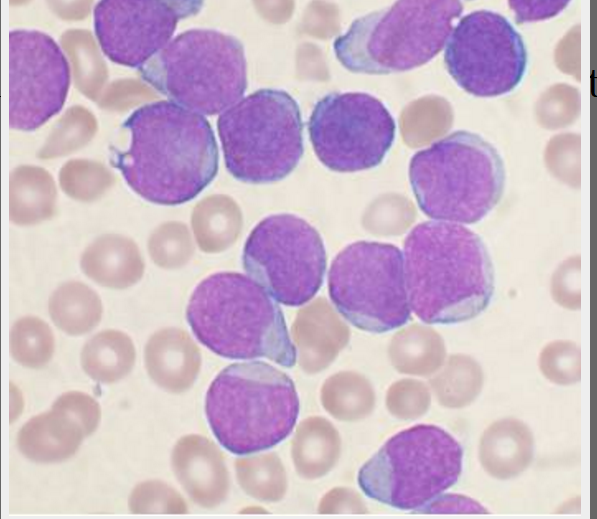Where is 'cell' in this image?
Returning a JSON list of instances; mask_svg holds the SVG:
<instances>
[{
    "label": "cell",
    "mask_w": 597,
    "mask_h": 519,
    "mask_svg": "<svg viewBox=\"0 0 597 519\" xmlns=\"http://www.w3.org/2000/svg\"><path fill=\"white\" fill-rule=\"evenodd\" d=\"M121 128L129 135V145L125 150L110 148L111 165L151 203H186L217 175L218 145L201 114L159 100L134 110Z\"/></svg>",
    "instance_id": "6da1fadb"
},
{
    "label": "cell",
    "mask_w": 597,
    "mask_h": 519,
    "mask_svg": "<svg viewBox=\"0 0 597 519\" xmlns=\"http://www.w3.org/2000/svg\"><path fill=\"white\" fill-rule=\"evenodd\" d=\"M409 305L427 324H454L478 316L489 305L495 274L478 234L453 222L426 221L404 241Z\"/></svg>",
    "instance_id": "7a4b0ae2"
},
{
    "label": "cell",
    "mask_w": 597,
    "mask_h": 519,
    "mask_svg": "<svg viewBox=\"0 0 597 519\" xmlns=\"http://www.w3.org/2000/svg\"><path fill=\"white\" fill-rule=\"evenodd\" d=\"M186 319L197 340L221 357L267 358L286 368L296 363L278 302L249 276L218 272L203 279L190 296Z\"/></svg>",
    "instance_id": "3957f363"
},
{
    "label": "cell",
    "mask_w": 597,
    "mask_h": 519,
    "mask_svg": "<svg viewBox=\"0 0 597 519\" xmlns=\"http://www.w3.org/2000/svg\"><path fill=\"white\" fill-rule=\"evenodd\" d=\"M504 162L480 135L455 131L416 152L409 181L420 210L437 221L474 224L500 201Z\"/></svg>",
    "instance_id": "277c9868"
},
{
    "label": "cell",
    "mask_w": 597,
    "mask_h": 519,
    "mask_svg": "<svg viewBox=\"0 0 597 519\" xmlns=\"http://www.w3.org/2000/svg\"><path fill=\"white\" fill-rule=\"evenodd\" d=\"M300 404L292 379L263 361L231 364L211 382L205 414L218 442L246 455L269 449L293 430Z\"/></svg>",
    "instance_id": "5b68a950"
},
{
    "label": "cell",
    "mask_w": 597,
    "mask_h": 519,
    "mask_svg": "<svg viewBox=\"0 0 597 519\" xmlns=\"http://www.w3.org/2000/svg\"><path fill=\"white\" fill-rule=\"evenodd\" d=\"M463 12L455 0H401L355 19L333 42L347 70L390 74L422 66L446 45Z\"/></svg>",
    "instance_id": "8992f818"
},
{
    "label": "cell",
    "mask_w": 597,
    "mask_h": 519,
    "mask_svg": "<svg viewBox=\"0 0 597 519\" xmlns=\"http://www.w3.org/2000/svg\"><path fill=\"white\" fill-rule=\"evenodd\" d=\"M139 72L168 100L203 116L221 114L247 88L242 43L215 29L192 28L178 34Z\"/></svg>",
    "instance_id": "52a82bcc"
},
{
    "label": "cell",
    "mask_w": 597,
    "mask_h": 519,
    "mask_svg": "<svg viewBox=\"0 0 597 519\" xmlns=\"http://www.w3.org/2000/svg\"><path fill=\"white\" fill-rule=\"evenodd\" d=\"M217 130L225 167L241 182L282 180L304 152L299 105L281 89L262 88L241 98L219 115Z\"/></svg>",
    "instance_id": "ba28073f"
},
{
    "label": "cell",
    "mask_w": 597,
    "mask_h": 519,
    "mask_svg": "<svg viewBox=\"0 0 597 519\" xmlns=\"http://www.w3.org/2000/svg\"><path fill=\"white\" fill-rule=\"evenodd\" d=\"M463 449L444 429L420 424L390 437L360 468L366 496L400 510L420 511L453 486Z\"/></svg>",
    "instance_id": "9c48e42d"
},
{
    "label": "cell",
    "mask_w": 597,
    "mask_h": 519,
    "mask_svg": "<svg viewBox=\"0 0 597 519\" xmlns=\"http://www.w3.org/2000/svg\"><path fill=\"white\" fill-rule=\"evenodd\" d=\"M327 283L336 310L361 330L384 333L410 319L403 254L392 244H349L333 259Z\"/></svg>",
    "instance_id": "30bf717a"
},
{
    "label": "cell",
    "mask_w": 597,
    "mask_h": 519,
    "mask_svg": "<svg viewBox=\"0 0 597 519\" xmlns=\"http://www.w3.org/2000/svg\"><path fill=\"white\" fill-rule=\"evenodd\" d=\"M245 272L279 303L298 307L321 288L327 258L323 240L306 220L288 213L262 219L247 237Z\"/></svg>",
    "instance_id": "8fae6325"
},
{
    "label": "cell",
    "mask_w": 597,
    "mask_h": 519,
    "mask_svg": "<svg viewBox=\"0 0 597 519\" xmlns=\"http://www.w3.org/2000/svg\"><path fill=\"white\" fill-rule=\"evenodd\" d=\"M309 139L328 169L350 173L378 166L395 140L396 123L386 106L364 92H332L315 104Z\"/></svg>",
    "instance_id": "7c38bea8"
},
{
    "label": "cell",
    "mask_w": 597,
    "mask_h": 519,
    "mask_svg": "<svg viewBox=\"0 0 597 519\" xmlns=\"http://www.w3.org/2000/svg\"><path fill=\"white\" fill-rule=\"evenodd\" d=\"M527 49L503 15L476 10L453 28L444 51L450 76L467 93L495 97L515 89L526 72Z\"/></svg>",
    "instance_id": "4fadbf2b"
},
{
    "label": "cell",
    "mask_w": 597,
    "mask_h": 519,
    "mask_svg": "<svg viewBox=\"0 0 597 519\" xmlns=\"http://www.w3.org/2000/svg\"><path fill=\"white\" fill-rule=\"evenodd\" d=\"M10 128L33 131L59 113L70 86V67L48 34L31 29L9 33Z\"/></svg>",
    "instance_id": "5bb4252c"
},
{
    "label": "cell",
    "mask_w": 597,
    "mask_h": 519,
    "mask_svg": "<svg viewBox=\"0 0 597 519\" xmlns=\"http://www.w3.org/2000/svg\"><path fill=\"white\" fill-rule=\"evenodd\" d=\"M202 7L195 0H102L94 7V32L109 60L139 70L172 40L179 21Z\"/></svg>",
    "instance_id": "9a60e30c"
},
{
    "label": "cell",
    "mask_w": 597,
    "mask_h": 519,
    "mask_svg": "<svg viewBox=\"0 0 597 519\" xmlns=\"http://www.w3.org/2000/svg\"><path fill=\"white\" fill-rule=\"evenodd\" d=\"M174 474L199 506L213 508L227 498L230 479L219 448L204 436H183L172 451Z\"/></svg>",
    "instance_id": "2e32d148"
},
{
    "label": "cell",
    "mask_w": 597,
    "mask_h": 519,
    "mask_svg": "<svg viewBox=\"0 0 597 519\" xmlns=\"http://www.w3.org/2000/svg\"><path fill=\"white\" fill-rule=\"evenodd\" d=\"M144 362L150 378L162 389L179 393L195 382L201 365L199 350L183 330L169 327L146 343Z\"/></svg>",
    "instance_id": "e0dca14e"
},
{
    "label": "cell",
    "mask_w": 597,
    "mask_h": 519,
    "mask_svg": "<svg viewBox=\"0 0 597 519\" xmlns=\"http://www.w3.org/2000/svg\"><path fill=\"white\" fill-rule=\"evenodd\" d=\"M349 330L325 301L301 310L293 326L299 363L308 374L326 368L348 342Z\"/></svg>",
    "instance_id": "ac0fdd59"
},
{
    "label": "cell",
    "mask_w": 597,
    "mask_h": 519,
    "mask_svg": "<svg viewBox=\"0 0 597 519\" xmlns=\"http://www.w3.org/2000/svg\"><path fill=\"white\" fill-rule=\"evenodd\" d=\"M86 436L81 421L54 403L51 411L32 418L22 427L18 445L33 461L58 462L72 456Z\"/></svg>",
    "instance_id": "d6986e66"
},
{
    "label": "cell",
    "mask_w": 597,
    "mask_h": 519,
    "mask_svg": "<svg viewBox=\"0 0 597 519\" xmlns=\"http://www.w3.org/2000/svg\"><path fill=\"white\" fill-rule=\"evenodd\" d=\"M80 266L88 278L114 289L136 284L144 273V262L138 246L120 235L97 238L84 250Z\"/></svg>",
    "instance_id": "ffe728a7"
},
{
    "label": "cell",
    "mask_w": 597,
    "mask_h": 519,
    "mask_svg": "<svg viewBox=\"0 0 597 519\" xmlns=\"http://www.w3.org/2000/svg\"><path fill=\"white\" fill-rule=\"evenodd\" d=\"M341 438L326 418L311 416L300 422L291 443V457L297 474L306 480L325 476L337 464Z\"/></svg>",
    "instance_id": "44dd1931"
},
{
    "label": "cell",
    "mask_w": 597,
    "mask_h": 519,
    "mask_svg": "<svg viewBox=\"0 0 597 519\" xmlns=\"http://www.w3.org/2000/svg\"><path fill=\"white\" fill-rule=\"evenodd\" d=\"M480 455L486 469L496 477L516 475L531 459L530 433L520 422H498L482 438Z\"/></svg>",
    "instance_id": "7402d4cb"
},
{
    "label": "cell",
    "mask_w": 597,
    "mask_h": 519,
    "mask_svg": "<svg viewBox=\"0 0 597 519\" xmlns=\"http://www.w3.org/2000/svg\"><path fill=\"white\" fill-rule=\"evenodd\" d=\"M135 362V348L128 335L117 330H104L89 339L81 351L85 373L100 383H113L124 378Z\"/></svg>",
    "instance_id": "603a6c76"
},
{
    "label": "cell",
    "mask_w": 597,
    "mask_h": 519,
    "mask_svg": "<svg viewBox=\"0 0 597 519\" xmlns=\"http://www.w3.org/2000/svg\"><path fill=\"white\" fill-rule=\"evenodd\" d=\"M48 308L54 324L64 333L73 336L91 331L102 316L100 297L79 281L60 285L51 295Z\"/></svg>",
    "instance_id": "cb8c5ba5"
},
{
    "label": "cell",
    "mask_w": 597,
    "mask_h": 519,
    "mask_svg": "<svg viewBox=\"0 0 597 519\" xmlns=\"http://www.w3.org/2000/svg\"><path fill=\"white\" fill-rule=\"evenodd\" d=\"M320 400L333 418L359 421L369 416L375 406V392L370 382L355 372H339L322 385Z\"/></svg>",
    "instance_id": "d4e9b609"
},
{
    "label": "cell",
    "mask_w": 597,
    "mask_h": 519,
    "mask_svg": "<svg viewBox=\"0 0 597 519\" xmlns=\"http://www.w3.org/2000/svg\"><path fill=\"white\" fill-rule=\"evenodd\" d=\"M235 471L241 489L256 500L278 502L287 492V473L281 459L274 452L238 458Z\"/></svg>",
    "instance_id": "484cf974"
},
{
    "label": "cell",
    "mask_w": 597,
    "mask_h": 519,
    "mask_svg": "<svg viewBox=\"0 0 597 519\" xmlns=\"http://www.w3.org/2000/svg\"><path fill=\"white\" fill-rule=\"evenodd\" d=\"M54 186L45 171L21 168L12 179V219L18 224H33L52 213Z\"/></svg>",
    "instance_id": "4316f807"
},
{
    "label": "cell",
    "mask_w": 597,
    "mask_h": 519,
    "mask_svg": "<svg viewBox=\"0 0 597 519\" xmlns=\"http://www.w3.org/2000/svg\"><path fill=\"white\" fill-rule=\"evenodd\" d=\"M10 339L12 356L23 366L42 367L53 355L52 330L37 317L27 316L15 322Z\"/></svg>",
    "instance_id": "83f0119b"
},
{
    "label": "cell",
    "mask_w": 597,
    "mask_h": 519,
    "mask_svg": "<svg viewBox=\"0 0 597 519\" xmlns=\"http://www.w3.org/2000/svg\"><path fill=\"white\" fill-rule=\"evenodd\" d=\"M148 251L157 266L176 269L188 262L193 253V244L183 225L167 223L150 236Z\"/></svg>",
    "instance_id": "f1b7e54d"
},
{
    "label": "cell",
    "mask_w": 597,
    "mask_h": 519,
    "mask_svg": "<svg viewBox=\"0 0 597 519\" xmlns=\"http://www.w3.org/2000/svg\"><path fill=\"white\" fill-rule=\"evenodd\" d=\"M133 513L184 514L187 505L172 487L161 481H147L135 487L129 498Z\"/></svg>",
    "instance_id": "f546056e"
},
{
    "label": "cell",
    "mask_w": 597,
    "mask_h": 519,
    "mask_svg": "<svg viewBox=\"0 0 597 519\" xmlns=\"http://www.w3.org/2000/svg\"><path fill=\"white\" fill-rule=\"evenodd\" d=\"M61 183L63 189L71 196L90 199L100 194L107 187L109 176L98 165L76 161L63 168Z\"/></svg>",
    "instance_id": "4dcf8cb0"
},
{
    "label": "cell",
    "mask_w": 597,
    "mask_h": 519,
    "mask_svg": "<svg viewBox=\"0 0 597 519\" xmlns=\"http://www.w3.org/2000/svg\"><path fill=\"white\" fill-rule=\"evenodd\" d=\"M428 392L422 383L405 379L394 383L386 395V406L399 419H412L424 413L429 404Z\"/></svg>",
    "instance_id": "1f68e13d"
},
{
    "label": "cell",
    "mask_w": 597,
    "mask_h": 519,
    "mask_svg": "<svg viewBox=\"0 0 597 519\" xmlns=\"http://www.w3.org/2000/svg\"><path fill=\"white\" fill-rule=\"evenodd\" d=\"M367 506L361 496L351 488L335 487L320 500V514H365Z\"/></svg>",
    "instance_id": "d6a6232c"
},
{
    "label": "cell",
    "mask_w": 597,
    "mask_h": 519,
    "mask_svg": "<svg viewBox=\"0 0 597 519\" xmlns=\"http://www.w3.org/2000/svg\"><path fill=\"white\" fill-rule=\"evenodd\" d=\"M55 403L78 418L84 425L88 435L96 429L100 410L97 402L88 395L80 392H69L59 397Z\"/></svg>",
    "instance_id": "836d02e7"
},
{
    "label": "cell",
    "mask_w": 597,
    "mask_h": 519,
    "mask_svg": "<svg viewBox=\"0 0 597 519\" xmlns=\"http://www.w3.org/2000/svg\"><path fill=\"white\" fill-rule=\"evenodd\" d=\"M243 513H255V512H254V511H252L251 509H249V510H244V511H243ZM256 513H265V511L261 510V507H259V508L256 510Z\"/></svg>",
    "instance_id": "e575fe53"
}]
</instances>
